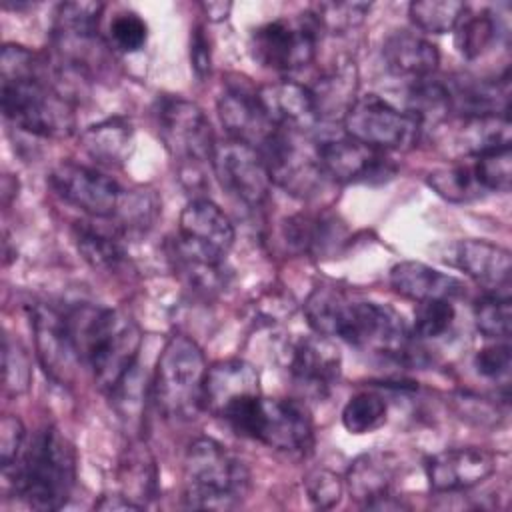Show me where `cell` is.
Returning a JSON list of instances; mask_svg holds the SVG:
<instances>
[{"label":"cell","mask_w":512,"mask_h":512,"mask_svg":"<svg viewBox=\"0 0 512 512\" xmlns=\"http://www.w3.org/2000/svg\"><path fill=\"white\" fill-rule=\"evenodd\" d=\"M50 186L66 204L92 218L114 216L124 196V190L114 178L92 166L70 160L60 162L50 172Z\"/></svg>","instance_id":"12"},{"label":"cell","mask_w":512,"mask_h":512,"mask_svg":"<svg viewBox=\"0 0 512 512\" xmlns=\"http://www.w3.org/2000/svg\"><path fill=\"white\" fill-rule=\"evenodd\" d=\"M230 428L238 436L290 454H304L314 442L312 416L304 402L292 398L260 396Z\"/></svg>","instance_id":"7"},{"label":"cell","mask_w":512,"mask_h":512,"mask_svg":"<svg viewBox=\"0 0 512 512\" xmlns=\"http://www.w3.org/2000/svg\"><path fill=\"white\" fill-rule=\"evenodd\" d=\"M496 36L498 22L488 10L470 12L466 8L454 28V46L460 52V56L474 60L494 44Z\"/></svg>","instance_id":"34"},{"label":"cell","mask_w":512,"mask_h":512,"mask_svg":"<svg viewBox=\"0 0 512 512\" xmlns=\"http://www.w3.org/2000/svg\"><path fill=\"white\" fill-rule=\"evenodd\" d=\"M104 4L64 2L56 8L52 38L64 62L70 66L86 64L90 48L98 44V24Z\"/></svg>","instance_id":"20"},{"label":"cell","mask_w":512,"mask_h":512,"mask_svg":"<svg viewBox=\"0 0 512 512\" xmlns=\"http://www.w3.org/2000/svg\"><path fill=\"white\" fill-rule=\"evenodd\" d=\"M120 488L128 500L146 506L158 492V474L154 466V458L142 446H134L128 450L126 458L120 464Z\"/></svg>","instance_id":"33"},{"label":"cell","mask_w":512,"mask_h":512,"mask_svg":"<svg viewBox=\"0 0 512 512\" xmlns=\"http://www.w3.org/2000/svg\"><path fill=\"white\" fill-rule=\"evenodd\" d=\"M426 480L434 492H460L478 486L496 470L494 456L476 446L446 448L426 460Z\"/></svg>","instance_id":"18"},{"label":"cell","mask_w":512,"mask_h":512,"mask_svg":"<svg viewBox=\"0 0 512 512\" xmlns=\"http://www.w3.org/2000/svg\"><path fill=\"white\" fill-rule=\"evenodd\" d=\"M454 260L466 276L488 292L510 294L512 258L506 248L488 240H462L456 246Z\"/></svg>","instance_id":"24"},{"label":"cell","mask_w":512,"mask_h":512,"mask_svg":"<svg viewBox=\"0 0 512 512\" xmlns=\"http://www.w3.org/2000/svg\"><path fill=\"white\" fill-rule=\"evenodd\" d=\"M98 510H142L138 504L128 500L124 494H106L94 504Z\"/></svg>","instance_id":"50"},{"label":"cell","mask_w":512,"mask_h":512,"mask_svg":"<svg viewBox=\"0 0 512 512\" xmlns=\"http://www.w3.org/2000/svg\"><path fill=\"white\" fill-rule=\"evenodd\" d=\"M382 58L394 76L412 80L432 76L440 64V52L436 44L410 30L392 32L382 44Z\"/></svg>","instance_id":"26"},{"label":"cell","mask_w":512,"mask_h":512,"mask_svg":"<svg viewBox=\"0 0 512 512\" xmlns=\"http://www.w3.org/2000/svg\"><path fill=\"white\" fill-rule=\"evenodd\" d=\"M370 12L366 2H316L310 6V16L316 20L320 30L332 34H344L364 22Z\"/></svg>","instance_id":"40"},{"label":"cell","mask_w":512,"mask_h":512,"mask_svg":"<svg viewBox=\"0 0 512 512\" xmlns=\"http://www.w3.org/2000/svg\"><path fill=\"white\" fill-rule=\"evenodd\" d=\"M148 40V24L136 12H120L110 22V42L120 52H138Z\"/></svg>","instance_id":"43"},{"label":"cell","mask_w":512,"mask_h":512,"mask_svg":"<svg viewBox=\"0 0 512 512\" xmlns=\"http://www.w3.org/2000/svg\"><path fill=\"white\" fill-rule=\"evenodd\" d=\"M178 238L202 252L226 258L234 244V226L218 204L194 198L180 214Z\"/></svg>","instance_id":"22"},{"label":"cell","mask_w":512,"mask_h":512,"mask_svg":"<svg viewBox=\"0 0 512 512\" xmlns=\"http://www.w3.org/2000/svg\"><path fill=\"white\" fill-rule=\"evenodd\" d=\"M206 360L200 346L174 334L164 344L152 380V396L158 410L172 420H192L204 408Z\"/></svg>","instance_id":"6"},{"label":"cell","mask_w":512,"mask_h":512,"mask_svg":"<svg viewBox=\"0 0 512 512\" xmlns=\"http://www.w3.org/2000/svg\"><path fill=\"white\" fill-rule=\"evenodd\" d=\"M90 158L108 166H120L132 152V126L122 118H108L88 126L80 136Z\"/></svg>","instance_id":"31"},{"label":"cell","mask_w":512,"mask_h":512,"mask_svg":"<svg viewBox=\"0 0 512 512\" xmlns=\"http://www.w3.org/2000/svg\"><path fill=\"white\" fill-rule=\"evenodd\" d=\"M216 108L220 122L232 140L248 144L256 150H260L264 142L278 130L266 116L258 100V90L242 78L226 84Z\"/></svg>","instance_id":"17"},{"label":"cell","mask_w":512,"mask_h":512,"mask_svg":"<svg viewBox=\"0 0 512 512\" xmlns=\"http://www.w3.org/2000/svg\"><path fill=\"white\" fill-rule=\"evenodd\" d=\"M14 496L34 510L62 508L76 482V452L54 426L40 428L20 458L6 470Z\"/></svg>","instance_id":"3"},{"label":"cell","mask_w":512,"mask_h":512,"mask_svg":"<svg viewBox=\"0 0 512 512\" xmlns=\"http://www.w3.org/2000/svg\"><path fill=\"white\" fill-rule=\"evenodd\" d=\"M304 490L314 508H334L342 498V480L328 468H316L306 474Z\"/></svg>","instance_id":"44"},{"label":"cell","mask_w":512,"mask_h":512,"mask_svg":"<svg viewBox=\"0 0 512 512\" xmlns=\"http://www.w3.org/2000/svg\"><path fill=\"white\" fill-rule=\"evenodd\" d=\"M392 288L410 300H454L464 294L462 280L444 274L424 262L406 260L398 262L390 270Z\"/></svg>","instance_id":"27"},{"label":"cell","mask_w":512,"mask_h":512,"mask_svg":"<svg viewBox=\"0 0 512 512\" xmlns=\"http://www.w3.org/2000/svg\"><path fill=\"white\" fill-rule=\"evenodd\" d=\"M30 326L34 332L36 356L44 372L58 384H72L80 360L68 316L56 308L38 304L32 308Z\"/></svg>","instance_id":"16"},{"label":"cell","mask_w":512,"mask_h":512,"mask_svg":"<svg viewBox=\"0 0 512 512\" xmlns=\"http://www.w3.org/2000/svg\"><path fill=\"white\" fill-rule=\"evenodd\" d=\"M258 100L270 122L286 132L306 134L320 120L310 88L294 80L260 86Z\"/></svg>","instance_id":"23"},{"label":"cell","mask_w":512,"mask_h":512,"mask_svg":"<svg viewBox=\"0 0 512 512\" xmlns=\"http://www.w3.org/2000/svg\"><path fill=\"white\" fill-rule=\"evenodd\" d=\"M468 6L456 0H418L410 2L408 16L412 24L428 34L452 32Z\"/></svg>","instance_id":"36"},{"label":"cell","mask_w":512,"mask_h":512,"mask_svg":"<svg viewBox=\"0 0 512 512\" xmlns=\"http://www.w3.org/2000/svg\"><path fill=\"white\" fill-rule=\"evenodd\" d=\"M214 174L232 198L246 206H260L270 196V174L260 152L248 144L230 140L226 144H216L212 156Z\"/></svg>","instance_id":"13"},{"label":"cell","mask_w":512,"mask_h":512,"mask_svg":"<svg viewBox=\"0 0 512 512\" xmlns=\"http://www.w3.org/2000/svg\"><path fill=\"white\" fill-rule=\"evenodd\" d=\"M510 364H512V354H510V346L506 342L486 346V348L478 350L474 356L476 372L490 380L506 378L510 372Z\"/></svg>","instance_id":"47"},{"label":"cell","mask_w":512,"mask_h":512,"mask_svg":"<svg viewBox=\"0 0 512 512\" xmlns=\"http://www.w3.org/2000/svg\"><path fill=\"white\" fill-rule=\"evenodd\" d=\"M316 154L328 180L340 184L384 182L396 172V166L382 150L366 146L350 136L318 142Z\"/></svg>","instance_id":"15"},{"label":"cell","mask_w":512,"mask_h":512,"mask_svg":"<svg viewBox=\"0 0 512 512\" xmlns=\"http://www.w3.org/2000/svg\"><path fill=\"white\" fill-rule=\"evenodd\" d=\"M398 476V460L390 452H366L358 456L346 474L350 496L364 508L388 510L402 508L392 496V486Z\"/></svg>","instance_id":"21"},{"label":"cell","mask_w":512,"mask_h":512,"mask_svg":"<svg viewBox=\"0 0 512 512\" xmlns=\"http://www.w3.org/2000/svg\"><path fill=\"white\" fill-rule=\"evenodd\" d=\"M304 314L316 334L338 336L358 350L382 356L408 352L410 330L388 304L354 300L342 290L320 286L306 298Z\"/></svg>","instance_id":"1"},{"label":"cell","mask_w":512,"mask_h":512,"mask_svg":"<svg viewBox=\"0 0 512 512\" xmlns=\"http://www.w3.org/2000/svg\"><path fill=\"white\" fill-rule=\"evenodd\" d=\"M190 62L194 68V74L202 80L210 74L212 68V52H210V40L202 26H194L190 36Z\"/></svg>","instance_id":"49"},{"label":"cell","mask_w":512,"mask_h":512,"mask_svg":"<svg viewBox=\"0 0 512 512\" xmlns=\"http://www.w3.org/2000/svg\"><path fill=\"white\" fill-rule=\"evenodd\" d=\"M258 370L240 358L212 364L204 380V410L230 424L260 398Z\"/></svg>","instance_id":"14"},{"label":"cell","mask_w":512,"mask_h":512,"mask_svg":"<svg viewBox=\"0 0 512 512\" xmlns=\"http://www.w3.org/2000/svg\"><path fill=\"white\" fill-rule=\"evenodd\" d=\"M156 210V202L146 192H124L120 206L114 216L120 218V224L124 228H144L148 222H152Z\"/></svg>","instance_id":"46"},{"label":"cell","mask_w":512,"mask_h":512,"mask_svg":"<svg viewBox=\"0 0 512 512\" xmlns=\"http://www.w3.org/2000/svg\"><path fill=\"white\" fill-rule=\"evenodd\" d=\"M156 130L174 160L186 170L212 162L216 140L206 112L180 96H162L154 106Z\"/></svg>","instance_id":"8"},{"label":"cell","mask_w":512,"mask_h":512,"mask_svg":"<svg viewBox=\"0 0 512 512\" xmlns=\"http://www.w3.org/2000/svg\"><path fill=\"white\" fill-rule=\"evenodd\" d=\"M2 112L16 128L42 138H68L76 130L70 98L42 70L26 76L2 78Z\"/></svg>","instance_id":"5"},{"label":"cell","mask_w":512,"mask_h":512,"mask_svg":"<svg viewBox=\"0 0 512 512\" xmlns=\"http://www.w3.org/2000/svg\"><path fill=\"white\" fill-rule=\"evenodd\" d=\"M450 112L462 118L478 116H504L508 114L510 84L508 76L502 80H476L454 78L446 82Z\"/></svg>","instance_id":"25"},{"label":"cell","mask_w":512,"mask_h":512,"mask_svg":"<svg viewBox=\"0 0 512 512\" xmlns=\"http://www.w3.org/2000/svg\"><path fill=\"white\" fill-rule=\"evenodd\" d=\"M286 246L298 254H326L344 238V226L330 214H294L282 226Z\"/></svg>","instance_id":"29"},{"label":"cell","mask_w":512,"mask_h":512,"mask_svg":"<svg viewBox=\"0 0 512 512\" xmlns=\"http://www.w3.org/2000/svg\"><path fill=\"white\" fill-rule=\"evenodd\" d=\"M462 146L470 154H482L486 150L510 146V120L504 116H478L464 118V126L460 132Z\"/></svg>","instance_id":"35"},{"label":"cell","mask_w":512,"mask_h":512,"mask_svg":"<svg viewBox=\"0 0 512 512\" xmlns=\"http://www.w3.org/2000/svg\"><path fill=\"white\" fill-rule=\"evenodd\" d=\"M168 258L176 274L182 278V282L196 294L212 296L226 286V280H228V272L224 264L226 258H218L208 252H202L186 244L178 236L168 246Z\"/></svg>","instance_id":"28"},{"label":"cell","mask_w":512,"mask_h":512,"mask_svg":"<svg viewBox=\"0 0 512 512\" xmlns=\"http://www.w3.org/2000/svg\"><path fill=\"white\" fill-rule=\"evenodd\" d=\"M26 428L18 416L6 414L0 420V462L2 470L10 468L22 454Z\"/></svg>","instance_id":"48"},{"label":"cell","mask_w":512,"mask_h":512,"mask_svg":"<svg viewBox=\"0 0 512 512\" xmlns=\"http://www.w3.org/2000/svg\"><path fill=\"white\" fill-rule=\"evenodd\" d=\"M474 322L478 332H482L486 338L506 340L512 330L510 294H484L474 306Z\"/></svg>","instance_id":"39"},{"label":"cell","mask_w":512,"mask_h":512,"mask_svg":"<svg viewBox=\"0 0 512 512\" xmlns=\"http://www.w3.org/2000/svg\"><path fill=\"white\" fill-rule=\"evenodd\" d=\"M250 490L246 464L214 438H196L184 454V504L198 510L238 508Z\"/></svg>","instance_id":"4"},{"label":"cell","mask_w":512,"mask_h":512,"mask_svg":"<svg viewBox=\"0 0 512 512\" xmlns=\"http://www.w3.org/2000/svg\"><path fill=\"white\" fill-rule=\"evenodd\" d=\"M456 318V310L450 300H424L414 310V336L440 338L446 334Z\"/></svg>","instance_id":"42"},{"label":"cell","mask_w":512,"mask_h":512,"mask_svg":"<svg viewBox=\"0 0 512 512\" xmlns=\"http://www.w3.org/2000/svg\"><path fill=\"white\" fill-rule=\"evenodd\" d=\"M2 366H4V388L8 394H22L30 386V362L26 352L20 348V344L10 342V338L4 340V354H2Z\"/></svg>","instance_id":"45"},{"label":"cell","mask_w":512,"mask_h":512,"mask_svg":"<svg viewBox=\"0 0 512 512\" xmlns=\"http://www.w3.org/2000/svg\"><path fill=\"white\" fill-rule=\"evenodd\" d=\"M318 38L320 26L310 12L298 18H276L252 32L250 52L264 68L292 72L314 60Z\"/></svg>","instance_id":"9"},{"label":"cell","mask_w":512,"mask_h":512,"mask_svg":"<svg viewBox=\"0 0 512 512\" xmlns=\"http://www.w3.org/2000/svg\"><path fill=\"white\" fill-rule=\"evenodd\" d=\"M346 136L376 150H408L420 136V122L376 94L356 98L342 120Z\"/></svg>","instance_id":"10"},{"label":"cell","mask_w":512,"mask_h":512,"mask_svg":"<svg viewBox=\"0 0 512 512\" xmlns=\"http://www.w3.org/2000/svg\"><path fill=\"white\" fill-rule=\"evenodd\" d=\"M202 8H204V12L210 20L218 22V20H224L230 14L232 4L230 2H204Z\"/></svg>","instance_id":"51"},{"label":"cell","mask_w":512,"mask_h":512,"mask_svg":"<svg viewBox=\"0 0 512 512\" xmlns=\"http://www.w3.org/2000/svg\"><path fill=\"white\" fill-rule=\"evenodd\" d=\"M74 242L80 256L96 270L114 272L126 262L120 236L92 222L74 224Z\"/></svg>","instance_id":"32"},{"label":"cell","mask_w":512,"mask_h":512,"mask_svg":"<svg viewBox=\"0 0 512 512\" xmlns=\"http://www.w3.org/2000/svg\"><path fill=\"white\" fill-rule=\"evenodd\" d=\"M300 136L302 134L278 128L258 152L264 158L274 184L282 186L294 196L310 198L318 194L328 176L318 162L316 148L308 150L302 146Z\"/></svg>","instance_id":"11"},{"label":"cell","mask_w":512,"mask_h":512,"mask_svg":"<svg viewBox=\"0 0 512 512\" xmlns=\"http://www.w3.org/2000/svg\"><path fill=\"white\" fill-rule=\"evenodd\" d=\"M388 406L382 396L374 392L354 394L342 410V426L350 434H368L378 430L386 422Z\"/></svg>","instance_id":"38"},{"label":"cell","mask_w":512,"mask_h":512,"mask_svg":"<svg viewBox=\"0 0 512 512\" xmlns=\"http://www.w3.org/2000/svg\"><path fill=\"white\" fill-rule=\"evenodd\" d=\"M474 176L484 192H508L512 182V150L510 146L486 150L474 156Z\"/></svg>","instance_id":"41"},{"label":"cell","mask_w":512,"mask_h":512,"mask_svg":"<svg viewBox=\"0 0 512 512\" xmlns=\"http://www.w3.org/2000/svg\"><path fill=\"white\" fill-rule=\"evenodd\" d=\"M342 356L326 336L298 340L290 354V374L304 396L324 398L338 382Z\"/></svg>","instance_id":"19"},{"label":"cell","mask_w":512,"mask_h":512,"mask_svg":"<svg viewBox=\"0 0 512 512\" xmlns=\"http://www.w3.org/2000/svg\"><path fill=\"white\" fill-rule=\"evenodd\" d=\"M428 186L448 202H470L484 194V188L474 176L472 164L434 170L428 174Z\"/></svg>","instance_id":"37"},{"label":"cell","mask_w":512,"mask_h":512,"mask_svg":"<svg viewBox=\"0 0 512 512\" xmlns=\"http://www.w3.org/2000/svg\"><path fill=\"white\" fill-rule=\"evenodd\" d=\"M80 360L92 370L100 390L112 392L136 366L142 334L120 310L80 306L68 316Z\"/></svg>","instance_id":"2"},{"label":"cell","mask_w":512,"mask_h":512,"mask_svg":"<svg viewBox=\"0 0 512 512\" xmlns=\"http://www.w3.org/2000/svg\"><path fill=\"white\" fill-rule=\"evenodd\" d=\"M356 86H358V76H356L354 64L350 62L336 64L330 72L318 78L314 86H308L316 104L318 118L344 120V116L356 102Z\"/></svg>","instance_id":"30"}]
</instances>
